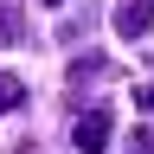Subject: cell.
Here are the masks:
<instances>
[{
    "label": "cell",
    "mask_w": 154,
    "mask_h": 154,
    "mask_svg": "<svg viewBox=\"0 0 154 154\" xmlns=\"http://www.w3.org/2000/svg\"><path fill=\"white\" fill-rule=\"evenodd\" d=\"M26 32V0H0V45H19Z\"/></svg>",
    "instance_id": "3"
},
{
    "label": "cell",
    "mask_w": 154,
    "mask_h": 154,
    "mask_svg": "<svg viewBox=\"0 0 154 154\" xmlns=\"http://www.w3.org/2000/svg\"><path fill=\"white\" fill-rule=\"evenodd\" d=\"M109 135H116L109 109H84V116H77V128H71V148H77V154H103Z\"/></svg>",
    "instance_id": "1"
},
{
    "label": "cell",
    "mask_w": 154,
    "mask_h": 154,
    "mask_svg": "<svg viewBox=\"0 0 154 154\" xmlns=\"http://www.w3.org/2000/svg\"><path fill=\"white\" fill-rule=\"evenodd\" d=\"M128 154H154V128H148V122L128 135Z\"/></svg>",
    "instance_id": "5"
},
{
    "label": "cell",
    "mask_w": 154,
    "mask_h": 154,
    "mask_svg": "<svg viewBox=\"0 0 154 154\" xmlns=\"http://www.w3.org/2000/svg\"><path fill=\"white\" fill-rule=\"evenodd\" d=\"M116 32H122L128 45L148 38V32H154V0H116Z\"/></svg>",
    "instance_id": "2"
},
{
    "label": "cell",
    "mask_w": 154,
    "mask_h": 154,
    "mask_svg": "<svg viewBox=\"0 0 154 154\" xmlns=\"http://www.w3.org/2000/svg\"><path fill=\"white\" fill-rule=\"evenodd\" d=\"M135 103H141V109L154 116V84H141V90H135Z\"/></svg>",
    "instance_id": "6"
},
{
    "label": "cell",
    "mask_w": 154,
    "mask_h": 154,
    "mask_svg": "<svg viewBox=\"0 0 154 154\" xmlns=\"http://www.w3.org/2000/svg\"><path fill=\"white\" fill-rule=\"evenodd\" d=\"M45 7H64V0H45Z\"/></svg>",
    "instance_id": "7"
},
{
    "label": "cell",
    "mask_w": 154,
    "mask_h": 154,
    "mask_svg": "<svg viewBox=\"0 0 154 154\" xmlns=\"http://www.w3.org/2000/svg\"><path fill=\"white\" fill-rule=\"evenodd\" d=\"M19 96H26V90H19V77H0V116L19 109Z\"/></svg>",
    "instance_id": "4"
}]
</instances>
